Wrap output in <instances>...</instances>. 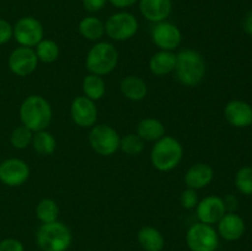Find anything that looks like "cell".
I'll return each instance as SVG.
<instances>
[{
    "label": "cell",
    "mask_w": 252,
    "mask_h": 251,
    "mask_svg": "<svg viewBox=\"0 0 252 251\" xmlns=\"http://www.w3.org/2000/svg\"><path fill=\"white\" fill-rule=\"evenodd\" d=\"M19 113L22 125L33 133L47 129L53 117L51 103L41 95L27 96L20 106Z\"/></svg>",
    "instance_id": "obj_1"
},
{
    "label": "cell",
    "mask_w": 252,
    "mask_h": 251,
    "mask_svg": "<svg viewBox=\"0 0 252 251\" xmlns=\"http://www.w3.org/2000/svg\"><path fill=\"white\" fill-rule=\"evenodd\" d=\"M176 78L182 85L194 88L199 85L206 75V62L203 56L194 49H184L176 54L175 65Z\"/></svg>",
    "instance_id": "obj_2"
},
{
    "label": "cell",
    "mask_w": 252,
    "mask_h": 251,
    "mask_svg": "<svg viewBox=\"0 0 252 251\" xmlns=\"http://www.w3.org/2000/svg\"><path fill=\"white\" fill-rule=\"evenodd\" d=\"M184 157V148L176 138L164 135L153 145L150 153L152 165L161 172H167L179 166Z\"/></svg>",
    "instance_id": "obj_3"
},
{
    "label": "cell",
    "mask_w": 252,
    "mask_h": 251,
    "mask_svg": "<svg viewBox=\"0 0 252 251\" xmlns=\"http://www.w3.org/2000/svg\"><path fill=\"white\" fill-rule=\"evenodd\" d=\"M118 51L112 43L97 42L89 49L85 59V66L90 74L107 75L112 73L118 64Z\"/></svg>",
    "instance_id": "obj_4"
},
{
    "label": "cell",
    "mask_w": 252,
    "mask_h": 251,
    "mask_svg": "<svg viewBox=\"0 0 252 251\" xmlns=\"http://www.w3.org/2000/svg\"><path fill=\"white\" fill-rule=\"evenodd\" d=\"M71 240L70 229L59 220L42 224L36 234V243L42 251H66Z\"/></svg>",
    "instance_id": "obj_5"
},
{
    "label": "cell",
    "mask_w": 252,
    "mask_h": 251,
    "mask_svg": "<svg viewBox=\"0 0 252 251\" xmlns=\"http://www.w3.org/2000/svg\"><path fill=\"white\" fill-rule=\"evenodd\" d=\"M139 29L137 17L128 11H118L111 15L105 24V32L111 39L123 42L135 36Z\"/></svg>",
    "instance_id": "obj_6"
},
{
    "label": "cell",
    "mask_w": 252,
    "mask_h": 251,
    "mask_svg": "<svg viewBox=\"0 0 252 251\" xmlns=\"http://www.w3.org/2000/svg\"><path fill=\"white\" fill-rule=\"evenodd\" d=\"M89 143L97 154L111 157L120 149L121 137L117 130L108 125H96L89 133Z\"/></svg>",
    "instance_id": "obj_7"
},
{
    "label": "cell",
    "mask_w": 252,
    "mask_h": 251,
    "mask_svg": "<svg viewBox=\"0 0 252 251\" xmlns=\"http://www.w3.org/2000/svg\"><path fill=\"white\" fill-rule=\"evenodd\" d=\"M186 244L191 251H217L219 246L218 231L209 224L198 221L187 230Z\"/></svg>",
    "instance_id": "obj_8"
},
{
    "label": "cell",
    "mask_w": 252,
    "mask_h": 251,
    "mask_svg": "<svg viewBox=\"0 0 252 251\" xmlns=\"http://www.w3.org/2000/svg\"><path fill=\"white\" fill-rule=\"evenodd\" d=\"M43 26L33 16L21 17L12 26V37L21 47H36L43 39Z\"/></svg>",
    "instance_id": "obj_9"
},
{
    "label": "cell",
    "mask_w": 252,
    "mask_h": 251,
    "mask_svg": "<svg viewBox=\"0 0 252 251\" xmlns=\"http://www.w3.org/2000/svg\"><path fill=\"white\" fill-rule=\"evenodd\" d=\"M38 62L33 48L20 46L9 56L7 66L15 75L27 76L36 70Z\"/></svg>",
    "instance_id": "obj_10"
},
{
    "label": "cell",
    "mask_w": 252,
    "mask_h": 251,
    "mask_svg": "<svg viewBox=\"0 0 252 251\" xmlns=\"http://www.w3.org/2000/svg\"><path fill=\"white\" fill-rule=\"evenodd\" d=\"M30 177L27 162L17 157H10L0 162V182L9 187H19Z\"/></svg>",
    "instance_id": "obj_11"
},
{
    "label": "cell",
    "mask_w": 252,
    "mask_h": 251,
    "mask_svg": "<svg viewBox=\"0 0 252 251\" xmlns=\"http://www.w3.org/2000/svg\"><path fill=\"white\" fill-rule=\"evenodd\" d=\"M152 39L160 51L174 52L182 42L179 27L169 21L158 22L152 31Z\"/></svg>",
    "instance_id": "obj_12"
},
{
    "label": "cell",
    "mask_w": 252,
    "mask_h": 251,
    "mask_svg": "<svg viewBox=\"0 0 252 251\" xmlns=\"http://www.w3.org/2000/svg\"><path fill=\"white\" fill-rule=\"evenodd\" d=\"M70 116L78 127H94L97 121V107L95 101L90 100L86 96H78L70 105Z\"/></svg>",
    "instance_id": "obj_13"
},
{
    "label": "cell",
    "mask_w": 252,
    "mask_h": 251,
    "mask_svg": "<svg viewBox=\"0 0 252 251\" xmlns=\"http://www.w3.org/2000/svg\"><path fill=\"white\" fill-rule=\"evenodd\" d=\"M196 216L201 223L213 225L217 224L224 214L226 213L225 204L221 197L219 196H207L202 201L198 202L196 208Z\"/></svg>",
    "instance_id": "obj_14"
},
{
    "label": "cell",
    "mask_w": 252,
    "mask_h": 251,
    "mask_svg": "<svg viewBox=\"0 0 252 251\" xmlns=\"http://www.w3.org/2000/svg\"><path fill=\"white\" fill-rule=\"evenodd\" d=\"M224 117L235 128L252 126V106L243 100H231L224 107Z\"/></svg>",
    "instance_id": "obj_15"
},
{
    "label": "cell",
    "mask_w": 252,
    "mask_h": 251,
    "mask_svg": "<svg viewBox=\"0 0 252 251\" xmlns=\"http://www.w3.org/2000/svg\"><path fill=\"white\" fill-rule=\"evenodd\" d=\"M218 235L226 241H236L245 234V220L235 212H226L218 221Z\"/></svg>",
    "instance_id": "obj_16"
},
{
    "label": "cell",
    "mask_w": 252,
    "mask_h": 251,
    "mask_svg": "<svg viewBox=\"0 0 252 251\" xmlns=\"http://www.w3.org/2000/svg\"><path fill=\"white\" fill-rule=\"evenodd\" d=\"M139 11L150 22L166 21L172 11L171 0H139Z\"/></svg>",
    "instance_id": "obj_17"
},
{
    "label": "cell",
    "mask_w": 252,
    "mask_h": 251,
    "mask_svg": "<svg viewBox=\"0 0 252 251\" xmlns=\"http://www.w3.org/2000/svg\"><path fill=\"white\" fill-rule=\"evenodd\" d=\"M214 179V170L211 165L198 162L187 170L185 175V184L187 188L201 189L208 186Z\"/></svg>",
    "instance_id": "obj_18"
},
{
    "label": "cell",
    "mask_w": 252,
    "mask_h": 251,
    "mask_svg": "<svg viewBox=\"0 0 252 251\" xmlns=\"http://www.w3.org/2000/svg\"><path fill=\"white\" fill-rule=\"evenodd\" d=\"M176 65V54L171 51H159L150 58L149 69L154 75L165 76L172 73Z\"/></svg>",
    "instance_id": "obj_19"
},
{
    "label": "cell",
    "mask_w": 252,
    "mask_h": 251,
    "mask_svg": "<svg viewBox=\"0 0 252 251\" xmlns=\"http://www.w3.org/2000/svg\"><path fill=\"white\" fill-rule=\"evenodd\" d=\"M121 93L126 98L130 101H142L144 100L148 94L147 83L139 76H126L121 81Z\"/></svg>",
    "instance_id": "obj_20"
},
{
    "label": "cell",
    "mask_w": 252,
    "mask_h": 251,
    "mask_svg": "<svg viewBox=\"0 0 252 251\" xmlns=\"http://www.w3.org/2000/svg\"><path fill=\"white\" fill-rule=\"evenodd\" d=\"M79 33L84 37L88 41L96 42L98 39H101L103 37L105 32V24L102 22V20H100L98 17L93 16H85L80 20L79 22Z\"/></svg>",
    "instance_id": "obj_21"
},
{
    "label": "cell",
    "mask_w": 252,
    "mask_h": 251,
    "mask_svg": "<svg viewBox=\"0 0 252 251\" xmlns=\"http://www.w3.org/2000/svg\"><path fill=\"white\" fill-rule=\"evenodd\" d=\"M138 241L145 251H161L165 246L164 235L154 226H143L138 231Z\"/></svg>",
    "instance_id": "obj_22"
},
{
    "label": "cell",
    "mask_w": 252,
    "mask_h": 251,
    "mask_svg": "<svg viewBox=\"0 0 252 251\" xmlns=\"http://www.w3.org/2000/svg\"><path fill=\"white\" fill-rule=\"evenodd\" d=\"M137 134L144 142H157L165 135V126L157 118H144L138 123Z\"/></svg>",
    "instance_id": "obj_23"
},
{
    "label": "cell",
    "mask_w": 252,
    "mask_h": 251,
    "mask_svg": "<svg viewBox=\"0 0 252 251\" xmlns=\"http://www.w3.org/2000/svg\"><path fill=\"white\" fill-rule=\"evenodd\" d=\"M83 91L84 96L93 101H98L105 96L106 94V83L102 76L89 74L83 80Z\"/></svg>",
    "instance_id": "obj_24"
},
{
    "label": "cell",
    "mask_w": 252,
    "mask_h": 251,
    "mask_svg": "<svg viewBox=\"0 0 252 251\" xmlns=\"http://www.w3.org/2000/svg\"><path fill=\"white\" fill-rule=\"evenodd\" d=\"M32 147L38 154L41 155H51L57 149V139L52 133L48 130H39L33 133L32 138Z\"/></svg>",
    "instance_id": "obj_25"
},
{
    "label": "cell",
    "mask_w": 252,
    "mask_h": 251,
    "mask_svg": "<svg viewBox=\"0 0 252 251\" xmlns=\"http://www.w3.org/2000/svg\"><path fill=\"white\" fill-rule=\"evenodd\" d=\"M59 207L54 199L44 198L38 202L36 207V217L42 224L58 220Z\"/></svg>",
    "instance_id": "obj_26"
},
{
    "label": "cell",
    "mask_w": 252,
    "mask_h": 251,
    "mask_svg": "<svg viewBox=\"0 0 252 251\" xmlns=\"http://www.w3.org/2000/svg\"><path fill=\"white\" fill-rule=\"evenodd\" d=\"M36 56L38 61L43 62V63L51 64L58 59L59 57V47L57 42L53 39L43 38L38 44L36 46Z\"/></svg>",
    "instance_id": "obj_27"
},
{
    "label": "cell",
    "mask_w": 252,
    "mask_h": 251,
    "mask_svg": "<svg viewBox=\"0 0 252 251\" xmlns=\"http://www.w3.org/2000/svg\"><path fill=\"white\" fill-rule=\"evenodd\" d=\"M32 138H33V132L21 125L17 126L12 130L11 135H10V143L15 149H26L29 145L32 144Z\"/></svg>",
    "instance_id": "obj_28"
},
{
    "label": "cell",
    "mask_w": 252,
    "mask_h": 251,
    "mask_svg": "<svg viewBox=\"0 0 252 251\" xmlns=\"http://www.w3.org/2000/svg\"><path fill=\"white\" fill-rule=\"evenodd\" d=\"M120 149L127 155H139L144 150V140L138 134L130 133L121 138Z\"/></svg>",
    "instance_id": "obj_29"
},
{
    "label": "cell",
    "mask_w": 252,
    "mask_h": 251,
    "mask_svg": "<svg viewBox=\"0 0 252 251\" xmlns=\"http://www.w3.org/2000/svg\"><path fill=\"white\" fill-rule=\"evenodd\" d=\"M235 187L240 193L252 196V166H244L235 175Z\"/></svg>",
    "instance_id": "obj_30"
},
{
    "label": "cell",
    "mask_w": 252,
    "mask_h": 251,
    "mask_svg": "<svg viewBox=\"0 0 252 251\" xmlns=\"http://www.w3.org/2000/svg\"><path fill=\"white\" fill-rule=\"evenodd\" d=\"M180 202H181V206L184 207L185 209H194L198 204V196H197L196 189L187 188L185 189L181 193V197H180Z\"/></svg>",
    "instance_id": "obj_31"
},
{
    "label": "cell",
    "mask_w": 252,
    "mask_h": 251,
    "mask_svg": "<svg viewBox=\"0 0 252 251\" xmlns=\"http://www.w3.org/2000/svg\"><path fill=\"white\" fill-rule=\"evenodd\" d=\"M0 251H25L24 244L14 238L0 240Z\"/></svg>",
    "instance_id": "obj_32"
},
{
    "label": "cell",
    "mask_w": 252,
    "mask_h": 251,
    "mask_svg": "<svg viewBox=\"0 0 252 251\" xmlns=\"http://www.w3.org/2000/svg\"><path fill=\"white\" fill-rule=\"evenodd\" d=\"M107 2L108 0H81L84 10L90 12V14H95V12L101 11L106 6Z\"/></svg>",
    "instance_id": "obj_33"
},
{
    "label": "cell",
    "mask_w": 252,
    "mask_h": 251,
    "mask_svg": "<svg viewBox=\"0 0 252 251\" xmlns=\"http://www.w3.org/2000/svg\"><path fill=\"white\" fill-rule=\"evenodd\" d=\"M12 38V25L7 20L0 19V44H5Z\"/></svg>",
    "instance_id": "obj_34"
},
{
    "label": "cell",
    "mask_w": 252,
    "mask_h": 251,
    "mask_svg": "<svg viewBox=\"0 0 252 251\" xmlns=\"http://www.w3.org/2000/svg\"><path fill=\"white\" fill-rule=\"evenodd\" d=\"M223 201L225 204L226 212H235V209L238 208V198L234 194H228L226 197H224Z\"/></svg>",
    "instance_id": "obj_35"
},
{
    "label": "cell",
    "mask_w": 252,
    "mask_h": 251,
    "mask_svg": "<svg viewBox=\"0 0 252 251\" xmlns=\"http://www.w3.org/2000/svg\"><path fill=\"white\" fill-rule=\"evenodd\" d=\"M137 1L138 0H108V2H111V5H113V6L121 10L133 6Z\"/></svg>",
    "instance_id": "obj_36"
},
{
    "label": "cell",
    "mask_w": 252,
    "mask_h": 251,
    "mask_svg": "<svg viewBox=\"0 0 252 251\" xmlns=\"http://www.w3.org/2000/svg\"><path fill=\"white\" fill-rule=\"evenodd\" d=\"M244 31L249 34V36L252 37V10L246 14L245 19H244Z\"/></svg>",
    "instance_id": "obj_37"
}]
</instances>
